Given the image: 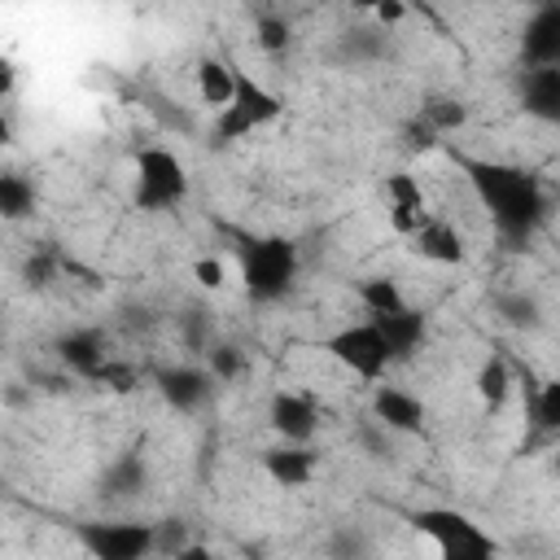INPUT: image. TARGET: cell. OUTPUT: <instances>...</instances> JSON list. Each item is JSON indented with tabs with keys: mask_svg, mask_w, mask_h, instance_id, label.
Instances as JSON below:
<instances>
[{
	"mask_svg": "<svg viewBox=\"0 0 560 560\" xmlns=\"http://www.w3.org/2000/svg\"><path fill=\"white\" fill-rule=\"evenodd\" d=\"M451 158L464 171L477 206L486 210L499 245L516 249V254L529 249L556 206L542 175L521 162H499V158H472V153H451Z\"/></svg>",
	"mask_w": 560,
	"mask_h": 560,
	"instance_id": "1",
	"label": "cell"
},
{
	"mask_svg": "<svg viewBox=\"0 0 560 560\" xmlns=\"http://www.w3.org/2000/svg\"><path fill=\"white\" fill-rule=\"evenodd\" d=\"M245 280L249 302L267 306V302H284L298 289L302 276V249L293 236L280 232H245V228H223Z\"/></svg>",
	"mask_w": 560,
	"mask_h": 560,
	"instance_id": "2",
	"label": "cell"
},
{
	"mask_svg": "<svg viewBox=\"0 0 560 560\" xmlns=\"http://www.w3.org/2000/svg\"><path fill=\"white\" fill-rule=\"evenodd\" d=\"M411 529L433 542L438 560H499V538L459 508H416Z\"/></svg>",
	"mask_w": 560,
	"mask_h": 560,
	"instance_id": "3",
	"label": "cell"
},
{
	"mask_svg": "<svg viewBox=\"0 0 560 560\" xmlns=\"http://www.w3.org/2000/svg\"><path fill=\"white\" fill-rule=\"evenodd\" d=\"M188 166L179 162L175 149L149 144L136 153V179H131V201L144 214H171L188 201Z\"/></svg>",
	"mask_w": 560,
	"mask_h": 560,
	"instance_id": "4",
	"label": "cell"
},
{
	"mask_svg": "<svg viewBox=\"0 0 560 560\" xmlns=\"http://www.w3.org/2000/svg\"><path fill=\"white\" fill-rule=\"evenodd\" d=\"M280 114H284V96L271 92L262 79L236 70V96H232L228 109H219V114L210 118V131H214L219 144H236V140H245V136L271 127Z\"/></svg>",
	"mask_w": 560,
	"mask_h": 560,
	"instance_id": "5",
	"label": "cell"
},
{
	"mask_svg": "<svg viewBox=\"0 0 560 560\" xmlns=\"http://www.w3.org/2000/svg\"><path fill=\"white\" fill-rule=\"evenodd\" d=\"M70 534L92 560H153L158 556L153 521H74Z\"/></svg>",
	"mask_w": 560,
	"mask_h": 560,
	"instance_id": "6",
	"label": "cell"
},
{
	"mask_svg": "<svg viewBox=\"0 0 560 560\" xmlns=\"http://www.w3.org/2000/svg\"><path fill=\"white\" fill-rule=\"evenodd\" d=\"M324 350H328V359H337V363H341L350 376H359L363 385H381L385 372L394 368L389 341H385V332H381L372 319H359V324L337 328L332 337H324Z\"/></svg>",
	"mask_w": 560,
	"mask_h": 560,
	"instance_id": "7",
	"label": "cell"
},
{
	"mask_svg": "<svg viewBox=\"0 0 560 560\" xmlns=\"http://www.w3.org/2000/svg\"><path fill=\"white\" fill-rule=\"evenodd\" d=\"M153 389H158V398H162L171 411L192 416V411H201V407L214 398L219 381L210 376L206 363H166V368L153 372Z\"/></svg>",
	"mask_w": 560,
	"mask_h": 560,
	"instance_id": "8",
	"label": "cell"
},
{
	"mask_svg": "<svg viewBox=\"0 0 560 560\" xmlns=\"http://www.w3.org/2000/svg\"><path fill=\"white\" fill-rule=\"evenodd\" d=\"M385 210H389V228L398 232V236H416L429 219H433V210H429V201H424V188H420V179L411 175V171H394V175H385Z\"/></svg>",
	"mask_w": 560,
	"mask_h": 560,
	"instance_id": "9",
	"label": "cell"
},
{
	"mask_svg": "<svg viewBox=\"0 0 560 560\" xmlns=\"http://www.w3.org/2000/svg\"><path fill=\"white\" fill-rule=\"evenodd\" d=\"M372 420H376L385 433H424L429 407H424V398H416L411 389L381 381V385H372Z\"/></svg>",
	"mask_w": 560,
	"mask_h": 560,
	"instance_id": "10",
	"label": "cell"
},
{
	"mask_svg": "<svg viewBox=\"0 0 560 560\" xmlns=\"http://www.w3.org/2000/svg\"><path fill=\"white\" fill-rule=\"evenodd\" d=\"M267 424L280 442H298V446H311L315 429H319V407L298 394V389H276L267 398Z\"/></svg>",
	"mask_w": 560,
	"mask_h": 560,
	"instance_id": "11",
	"label": "cell"
},
{
	"mask_svg": "<svg viewBox=\"0 0 560 560\" xmlns=\"http://www.w3.org/2000/svg\"><path fill=\"white\" fill-rule=\"evenodd\" d=\"M52 350H57V359H61L74 376H83V381H96V372L114 359V354H109V337H105V328H96V324H79V328H70V332H61V337L52 341Z\"/></svg>",
	"mask_w": 560,
	"mask_h": 560,
	"instance_id": "12",
	"label": "cell"
},
{
	"mask_svg": "<svg viewBox=\"0 0 560 560\" xmlns=\"http://www.w3.org/2000/svg\"><path fill=\"white\" fill-rule=\"evenodd\" d=\"M516 105L529 118L560 127V66H525L516 74Z\"/></svg>",
	"mask_w": 560,
	"mask_h": 560,
	"instance_id": "13",
	"label": "cell"
},
{
	"mask_svg": "<svg viewBox=\"0 0 560 560\" xmlns=\"http://www.w3.org/2000/svg\"><path fill=\"white\" fill-rule=\"evenodd\" d=\"M525 66H560V0L529 9L521 26V70Z\"/></svg>",
	"mask_w": 560,
	"mask_h": 560,
	"instance_id": "14",
	"label": "cell"
},
{
	"mask_svg": "<svg viewBox=\"0 0 560 560\" xmlns=\"http://www.w3.org/2000/svg\"><path fill=\"white\" fill-rule=\"evenodd\" d=\"M372 324L385 332L394 363L416 359V354L424 350V341H429V315H424L420 306H402V311H394V315H372Z\"/></svg>",
	"mask_w": 560,
	"mask_h": 560,
	"instance_id": "15",
	"label": "cell"
},
{
	"mask_svg": "<svg viewBox=\"0 0 560 560\" xmlns=\"http://www.w3.org/2000/svg\"><path fill=\"white\" fill-rule=\"evenodd\" d=\"M262 472L280 490H302L319 472V451L315 446H298V442H280V446L262 451Z\"/></svg>",
	"mask_w": 560,
	"mask_h": 560,
	"instance_id": "16",
	"label": "cell"
},
{
	"mask_svg": "<svg viewBox=\"0 0 560 560\" xmlns=\"http://www.w3.org/2000/svg\"><path fill=\"white\" fill-rule=\"evenodd\" d=\"M149 490V459L144 451H122L101 472V499L105 503H131Z\"/></svg>",
	"mask_w": 560,
	"mask_h": 560,
	"instance_id": "17",
	"label": "cell"
},
{
	"mask_svg": "<svg viewBox=\"0 0 560 560\" xmlns=\"http://www.w3.org/2000/svg\"><path fill=\"white\" fill-rule=\"evenodd\" d=\"M411 249H416L424 262H438V267H459V262L468 258L464 232H459L451 219H438V214L411 236Z\"/></svg>",
	"mask_w": 560,
	"mask_h": 560,
	"instance_id": "18",
	"label": "cell"
},
{
	"mask_svg": "<svg viewBox=\"0 0 560 560\" xmlns=\"http://www.w3.org/2000/svg\"><path fill=\"white\" fill-rule=\"evenodd\" d=\"M192 79H197V101H201V105H210L214 114L232 105V96H236V66H232V61L206 52V57L197 61Z\"/></svg>",
	"mask_w": 560,
	"mask_h": 560,
	"instance_id": "19",
	"label": "cell"
},
{
	"mask_svg": "<svg viewBox=\"0 0 560 560\" xmlns=\"http://www.w3.org/2000/svg\"><path fill=\"white\" fill-rule=\"evenodd\" d=\"M354 293H359V306L368 311V319H372V315H394V311L411 306L394 276H363Z\"/></svg>",
	"mask_w": 560,
	"mask_h": 560,
	"instance_id": "20",
	"label": "cell"
},
{
	"mask_svg": "<svg viewBox=\"0 0 560 560\" xmlns=\"http://www.w3.org/2000/svg\"><path fill=\"white\" fill-rule=\"evenodd\" d=\"M477 398H481V407L486 411H499L508 398H512V368H508V359H499V354H490L481 368H477Z\"/></svg>",
	"mask_w": 560,
	"mask_h": 560,
	"instance_id": "21",
	"label": "cell"
},
{
	"mask_svg": "<svg viewBox=\"0 0 560 560\" xmlns=\"http://www.w3.org/2000/svg\"><path fill=\"white\" fill-rule=\"evenodd\" d=\"M385 52H389V31H381V26H359V31L341 35V57L354 61V66L381 61Z\"/></svg>",
	"mask_w": 560,
	"mask_h": 560,
	"instance_id": "22",
	"label": "cell"
},
{
	"mask_svg": "<svg viewBox=\"0 0 560 560\" xmlns=\"http://www.w3.org/2000/svg\"><path fill=\"white\" fill-rule=\"evenodd\" d=\"M0 214L9 223H22L26 214H35V184L18 171H4L0 175Z\"/></svg>",
	"mask_w": 560,
	"mask_h": 560,
	"instance_id": "23",
	"label": "cell"
},
{
	"mask_svg": "<svg viewBox=\"0 0 560 560\" xmlns=\"http://www.w3.org/2000/svg\"><path fill=\"white\" fill-rule=\"evenodd\" d=\"M416 118H420L433 136H446V131H455V127L468 122V105H464L459 96H429Z\"/></svg>",
	"mask_w": 560,
	"mask_h": 560,
	"instance_id": "24",
	"label": "cell"
},
{
	"mask_svg": "<svg viewBox=\"0 0 560 560\" xmlns=\"http://www.w3.org/2000/svg\"><path fill=\"white\" fill-rule=\"evenodd\" d=\"M494 315H499L508 328H538V324H542V306H538V298L525 293V289L499 293V298H494Z\"/></svg>",
	"mask_w": 560,
	"mask_h": 560,
	"instance_id": "25",
	"label": "cell"
},
{
	"mask_svg": "<svg viewBox=\"0 0 560 560\" xmlns=\"http://www.w3.org/2000/svg\"><path fill=\"white\" fill-rule=\"evenodd\" d=\"M529 424L534 433H560V376L542 381L529 394Z\"/></svg>",
	"mask_w": 560,
	"mask_h": 560,
	"instance_id": "26",
	"label": "cell"
},
{
	"mask_svg": "<svg viewBox=\"0 0 560 560\" xmlns=\"http://www.w3.org/2000/svg\"><path fill=\"white\" fill-rule=\"evenodd\" d=\"M206 368H210V376H214L219 385H228V381H236V376L249 372V359H245L241 346H232V341H214V346L206 350Z\"/></svg>",
	"mask_w": 560,
	"mask_h": 560,
	"instance_id": "27",
	"label": "cell"
},
{
	"mask_svg": "<svg viewBox=\"0 0 560 560\" xmlns=\"http://www.w3.org/2000/svg\"><path fill=\"white\" fill-rule=\"evenodd\" d=\"M254 39H258V48H262L267 57H280V52L293 48V26H289V18H280V13H262L258 26H254Z\"/></svg>",
	"mask_w": 560,
	"mask_h": 560,
	"instance_id": "28",
	"label": "cell"
},
{
	"mask_svg": "<svg viewBox=\"0 0 560 560\" xmlns=\"http://www.w3.org/2000/svg\"><path fill=\"white\" fill-rule=\"evenodd\" d=\"M368 534L359 525H341L332 538H328V556L332 560H368Z\"/></svg>",
	"mask_w": 560,
	"mask_h": 560,
	"instance_id": "29",
	"label": "cell"
},
{
	"mask_svg": "<svg viewBox=\"0 0 560 560\" xmlns=\"http://www.w3.org/2000/svg\"><path fill=\"white\" fill-rule=\"evenodd\" d=\"M92 385H105V389H114V394H131V389L140 385V372H136L131 363H122V359H109V363L96 372Z\"/></svg>",
	"mask_w": 560,
	"mask_h": 560,
	"instance_id": "30",
	"label": "cell"
},
{
	"mask_svg": "<svg viewBox=\"0 0 560 560\" xmlns=\"http://www.w3.org/2000/svg\"><path fill=\"white\" fill-rule=\"evenodd\" d=\"M192 276H197V284H201V289H210V293H214V289H223V280H228V276H223V258H214V254L197 258V262H192Z\"/></svg>",
	"mask_w": 560,
	"mask_h": 560,
	"instance_id": "31",
	"label": "cell"
},
{
	"mask_svg": "<svg viewBox=\"0 0 560 560\" xmlns=\"http://www.w3.org/2000/svg\"><path fill=\"white\" fill-rule=\"evenodd\" d=\"M372 18H376V26H381V31H389V26H398V22L407 18V4H394V0H389V4H376V9H372Z\"/></svg>",
	"mask_w": 560,
	"mask_h": 560,
	"instance_id": "32",
	"label": "cell"
},
{
	"mask_svg": "<svg viewBox=\"0 0 560 560\" xmlns=\"http://www.w3.org/2000/svg\"><path fill=\"white\" fill-rule=\"evenodd\" d=\"M175 560H228V556H223V551H214L210 542H188V547H184Z\"/></svg>",
	"mask_w": 560,
	"mask_h": 560,
	"instance_id": "33",
	"label": "cell"
},
{
	"mask_svg": "<svg viewBox=\"0 0 560 560\" xmlns=\"http://www.w3.org/2000/svg\"><path fill=\"white\" fill-rule=\"evenodd\" d=\"M9 92H13V61H9V57H0V96L9 101Z\"/></svg>",
	"mask_w": 560,
	"mask_h": 560,
	"instance_id": "34",
	"label": "cell"
},
{
	"mask_svg": "<svg viewBox=\"0 0 560 560\" xmlns=\"http://www.w3.org/2000/svg\"><path fill=\"white\" fill-rule=\"evenodd\" d=\"M551 468H556V477H560V455H556V459H551Z\"/></svg>",
	"mask_w": 560,
	"mask_h": 560,
	"instance_id": "35",
	"label": "cell"
},
{
	"mask_svg": "<svg viewBox=\"0 0 560 560\" xmlns=\"http://www.w3.org/2000/svg\"><path fill=\"white\" fill-rule=\"evenodd\" d=\"M249 560H267V556H249Z\"/></svg>",
	"mask_w": 560,
	"mask_h": 560,
	"instance_id": "36",
	"label": "cell"
},
{
	"mask_svg": "<svg viewBox=\"0 0 560 560\" xmlns=\"http://www.w3.org/2000/svg\"><path fill=\"white\" fill-rule=\"evenodd\" d=\"M556 210H560V197H556Z\"/></svg>",
	"mask_w": 560,
	"mask_h": 560,
	"instance_id": "37",
	"label": "cell"
}]
</instances>
